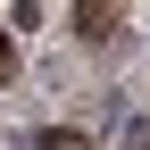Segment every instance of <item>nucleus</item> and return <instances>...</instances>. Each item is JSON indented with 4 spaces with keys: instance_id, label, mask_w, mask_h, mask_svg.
Returning <instances> with one entry per match:
<instances>
[{
    "instance_id": "nucleus-1",
    "label": "nucleus",
    "mask_w": 150,
    "mask_h": 150,
    "mask_svg": "<svg viewBox=\"0 0 150 150\" xmlns=\"http://www.w3.org/2000/svg\"><path fill=\"white\" fill-rule=\"evenodd\" d=\"M67 25L83 33V42H117V25H125V8H75Z\"/></svg>"
},
{
    "instance_id": "nucleus-2",
    "label": "nucleus",
    "mask_w": 150,
    "mask_h": 150,
    "mask_svg": "<svg viewBox=\"0 0 150 150\" xmlns=\"http://www.w3.org/2000/svg\"><path fill=\"white\" fill-rule=\"evenodd\" d=\"M25 150H92V142H83V134H67V125H42Z\"/></svg>"
},
{
    "instance_id": "nucleus-3",
    "label": "nucleus",
    "mask_w": 150,
    "mask_h": 150,
    "mask_svg": "<svg viewBox=\"0 0 150 150\" xmlns=\"http://www.w3.org/2000/svg\"><path fill=\"white\" fill-rule=\"evenodd\" d=\"M0 83H8V33H0Z\"/></svg>"
}]
</instances>
